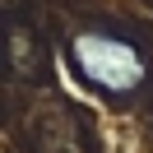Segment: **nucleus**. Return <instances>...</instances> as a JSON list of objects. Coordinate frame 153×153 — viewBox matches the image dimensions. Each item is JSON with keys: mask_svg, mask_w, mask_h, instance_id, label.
<instances>
[{"mask_svg": "<svg viewBox=\"0 0 153 153\" xmlns=\"http://www.w3.org/2000/svg\"><path fill=\"white\" fill-rule=\"evenodd\" d=\"M74 65L102 93H134L144 84V56L139 47L111 37V33H79L74 37Z\"/></svg>", "mask_w": 153, "mask_h": 153, "instance_id": "obj_1", "label": "nucleus"}]
</instances>
